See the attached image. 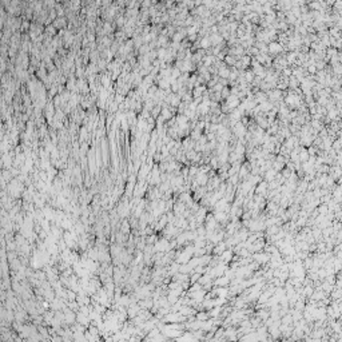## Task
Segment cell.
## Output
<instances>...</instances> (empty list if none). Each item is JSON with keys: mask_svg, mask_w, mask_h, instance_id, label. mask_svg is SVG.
Masks as SVG:
<instances>
[{"mask_svg": "<svg viewBox=\"0 0 342 342\" xmlns=\"http://www.w3.org/2000/svg\"><path fill=\"white\" fill-rule=\"evenodd\" d=\"M223 62L226 63V66H227V64H231V66H234L235 62H237V58H234V56H231V55H226V58H225Z\"/></svg>", "mask_w": 342, "mask_h": 342, "instance_id": "cell-6", "label": "cell"}, {"mask_svg": "<svg viewBox=\"0 0 342 342\" xmlns=\"http://www.w3.org/2000/svg\"><path fill=\"white\" fill-rule=\"evenodd\" d=\"M277 176V171L273 170V168H269V170L266 171L265 174V178L267 179V181H273V178H275Z\"/></svg>", "mask_w": 342, "mask_h": 342, "instance_id": "cell-2", "label": "cell"}, {"mask_svg": "<svg viewBox=\"0 0 342 342\" xmlns=\"http://www.w3.org/2000/svg\"><path fill=\"white\" fill-rule=\"evenodd\" d=\"M287 84H289V87H290V88L295 90V88H297L298 86H299V82H298L294 76H290V78H289V83H287Z\"/></svg>", "mask_w": 342, "mask_h": 342, "instance_id": "cell-3", "label": "cell"}, {"mask_svg": "<svg viewBox=\"0 0 342 342\" xmlns=\"http://www.w3.org/2000/svg\"><path fill=\"white\" fill-rule=\"evenodd\" d=\"M267 49H269L270 54H274V55H275V54H281V52H282L283 49H285V47H283L281 43H278V42H275V40H274V42H270L269 44H267Z\"/></svg>", "mask_w": 342, "mask_h": 342, "instance_id": "cell-1", "label": "cell"}, {"mask_svg": "<svg viewBox=\"0 0 342 342\" xmlns=\"http://www.w3.org/2000/svg\"><path fill=\"white\" fill-rule=\"evenodd\" d=\"M229 96H230V88L226 86V87H223V88H222V91H220V98L226 100Z\"/></svg>", "mask_w": 342, "mask_h": 342, "instance_id": "cell-5", "label": "cell"}, {"mask_svg": "<svg viewBox=\"0 0 342 342\" xmlns=\"http://www.w3.org/2000/svg\"><path fill=\"white\" fill-rule=\"evenodd\" d=\"M181 75H182V72L178 70V68H176V67H172V68H171V79L176 80V79H178Z\"/></svg>", "mask_w": 342, "mask_h": 342, "instance_id": "cell-4", "label": "cell"}]
</instances>
